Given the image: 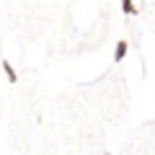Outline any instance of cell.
Instances as JSON below:
<instances>
[{
    "label": "cell",
    "mask_w": 155,
    "mask_h": 155,
    "mask_svg": "<svg viewBox=\"0 0 155 155\" xmlns=\"http://www.w3.org/2000/svg\"><path fill=\"white\" fill-rule=\"evenodd\" d=\"M106 155H111V153H106Z\"/></svg>",
    "instance_id": "4"
},
{
    "label": "cell",
    "mask_w": 155,
    "mask_h": 155,
    "mask_svg": "<svg viewBox=\"0 0 155 155\" xmlns=\"http://www.w3.org/2000/svg\"><path fill=\"white\" fill-rule=\"evenodd\" d=\"M122 11L127 13V16H134V13H137V5H134L132 0H122Z\"/></svg>",
    "instance_id": "3"
},
{
    "label": "cell",
    "mask_w": 155,
    "mask_h": 155,
    "mask_svg": "<svg viewBox=\"0 0 155 155\" xmlns=\"http://www.w3.org/2000/svg\"><path fill=\"white\" fill-rule=\"evenodd\" d=\"M3 70H5V78H8V83H11V85H16L18 83V72L16 70H13V65H11V62H3Z\"/></svg>",
    "instance_id": "2"
},
{
    "label": "cell",
    "mask_w": 155,
    "mask_h": 155,
    "mask_svg": "<svg viewBox=\"0 0 155 155\" xmlns=\"http://www.w3.org/2000/svg\"><path fill=\"white\" fill-rule=\"evenodd\" d=\"M127 52H129V44L122 39V41L116 44V49H114V62H122L124 57H127Z\"/></svg>",
    "instance_id": "1"
}]
</instances>
